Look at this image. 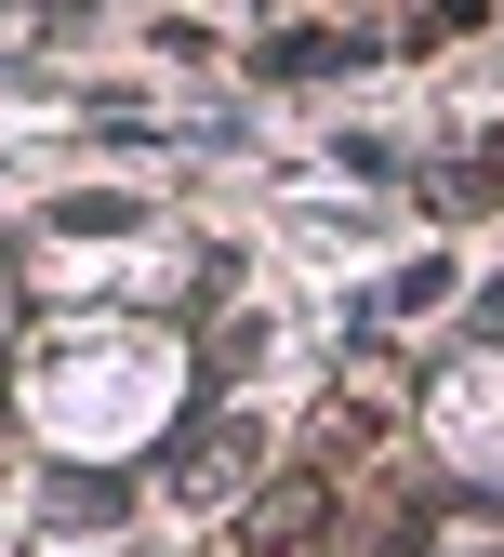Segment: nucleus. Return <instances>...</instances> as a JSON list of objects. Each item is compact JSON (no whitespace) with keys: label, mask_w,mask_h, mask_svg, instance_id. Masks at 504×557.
<instances>
[]
</instances>
